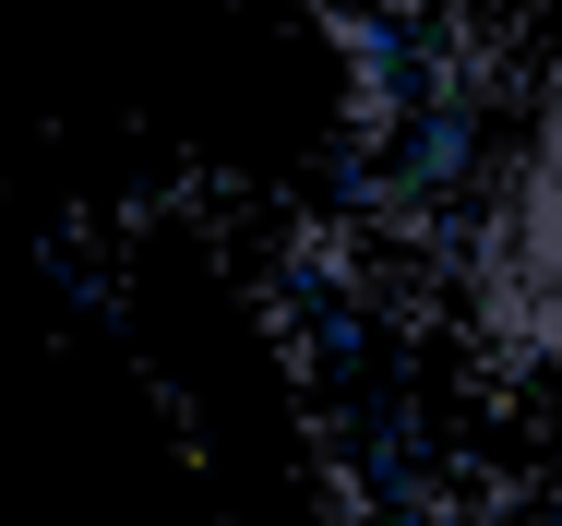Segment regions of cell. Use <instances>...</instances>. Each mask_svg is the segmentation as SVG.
Instances as JSON below:
<instances>
[{
    "mask_svg": "<svg viewBox=\"0 0 562 526\" xmlns=\"http://www.w3.org/2000/svg\"><path fill=\"white\" fill-rule=\"evenodd\" d=\"M503 288H515L527 347L562 371V120L527 144V168H515V215H503Z\"/></svg>",
    "mask_w": 562,
    "mask_h": 526,
    "instance_id": "1",
    "label": "cell"
}]
</instances>
